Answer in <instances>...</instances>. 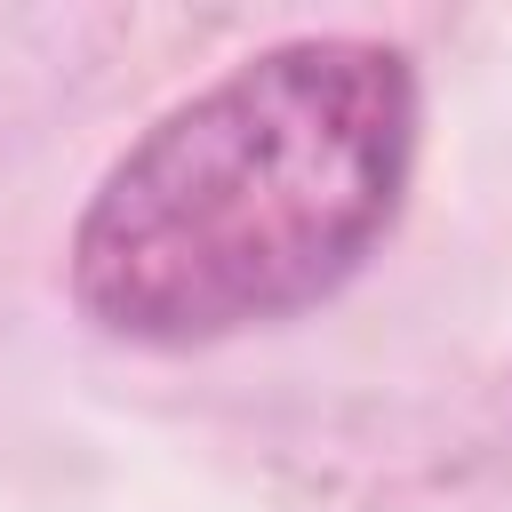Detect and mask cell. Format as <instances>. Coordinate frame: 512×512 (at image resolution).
Masks as SVG:
<instances>
[{"label": "cell", "instance_id": "1", "mask_svg": "<svg viewBox=\"0 0 512 512\" xmlns=\"http://www.w3.org/2000/svg\"><path fill=\"white\" fill-rule=\"evenodd\" d=\"M416 72L384 40H280L160 112L72 224V296L128 344H216L344 288L392 232Z\"/></svg>", "mask_w": 512, "mask_h": 512}]
</instances>
